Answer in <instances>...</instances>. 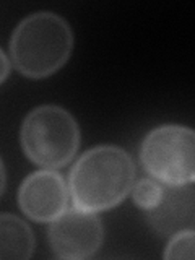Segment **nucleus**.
I'll return each mask as SVG.
<instances>
[{
	"mask_svg": "<svg viewBox=\"0 0 195 260\" xmlns=\"http://www.w3.org/2000/svg\"><path fill=\"white\" fill-rule=\"evenodd\" d=\"M132 158L117 146L103 145L86 151L70 173V195L75 208L104 211L127 197L134 185Z\"/></svg>",
	"mask_w": 195,
	"mask_h": 260,
	"instance_id": "nucleus-1",
	"label": "nucleus"
},
{
	"mask_svg": "<svg viewBox=\"0 0 195 260\" xmlns=\"http://www.w3.org/2000/svg\"><path fill=\"white\" fill-rule=\"evenodd\" d=\"M73 35L62 16L38 12L26 16L10 41V57L15 69L28 78H46L69 60Z\"/></svg>",
	"mask_w": 195,
	"mask_h": 260,
	"instance_id": "nucleus-2",
	"label": "nucleus"
},
{
	"mask_svg": "<svg viewBox=\"0 0 195 260\" xmlns=\"http://www.w3.org/2000/svg\"><path fill=\"white\" fill-rule=\"evenodd\" d=\"M21 146L26 156L39 166L49 169L65 166L80 146L78 124L60 106H39L23 122Z\"/></svg>",
	"mask_w": 195,
	"mask_h": 260,
	"instance_id": "nucleus-3",
	"label": "nucleus"
},
{
	"mask_svg": "<svg viewBox=\"0 0 195 260\" xmlns=\"http://www.w3.org/2000/svg\"><path fill=\"white\" fill-rule=\"evenodd\" d=\"M140 159L156 181L166 185L192 184L195 177V135L182 125H162L145 137Z\"/></svg>",
	"mask_w": 195,
	"mask_h": 260,
	"instance_id": "nucleus-4",
	"label": "nucleus"
},
{
	"mask_svg": "<svg viewBox=\"0 0 195 260\" xmlns=\"http://www.w3.org/2000/svg\"><path fill=\"white\" fill-rule=\"evenodd\" d=\"M104 238L103 224L91 211L63 210L49 228V244L55 257L81 260L96 254Z\"/></svg>",
	"mask_w": 195,
	"mask_h": 260,
	"instance_id": "nucleus-5",
	"label": "nucleus"
},
{
	"mask_svg": "<svg viewBox=\"0 0 195 260\" xmlns=\"http://www.w3.org/2000/svg\"><path fill=\"white\" fill-rule=\"evenodd\" d=\"M69 190L57 171H38L23 181L18 203L23 213L35 221H52L67 208Z\"/></svg>",
	"mask_w": 195,
	"mask_h": 260,
	"instance_id": "nucleus-6",
	"label": "nucleus"
},
{
	"mask_svg": "<svg viewBox=\"0 0 195 260\" xmlns=\"http://www.w3.org/2000/svg\"><path fill=\"white\" fill-rule=\"evenodd\" d=\"M193 185H168L162 190L161 202L146 211V219L161 236H173L179 231L192 230L195 195Z\"/></svg>",
	"mask_w": 195,
	"mask_h": 260,
	"instance_id": "nucleus-7",
	"label": "nucleus"
},
{
	"mask_svg": "<svg viewBox=\"0 0 195 260\" xmlns=\"http://www.w3.org/2000/svg\"><path fill=\"white\" fill-rule=\"evenodd\" d=\"M35 236L29 226L15 215H0V258H29Z\"/></svg>",
	"mask_w": 195,
	"mask_h": 260,
	"instance_id": "nucleus-8",
	"label": "nucleus"
},
{
	"mask_svg": "<svg viewBox=\"0 0 195 260\" xmlns=\"http://www.w3.org/2000/svg\"><path fill=\"white\" fill-rule=\"evenodd\" d=\"M162 190H165V187L159 182H156V179L145 177V179H140V181L134 185L132 197L138 207L145 211H148L161 202Z\"/></svg>",
	"mask_w": 195,
	"mask_h": 260,
	"instance_id": "nucleus-9",
	"label": "nucleus"
},
{
	"mask_svg": "<svg viewBox=\"0 0 195 260\" xmlns=\"http://www.w3.org/2000/svg\"><path fill=\"white\" fill-rule=\"evenodd\" d=\"M193 230H184L171 236L165 258H187L193 260Z\"/></svg>",
	"mask_w": 195,
	"mask_h": 260,
	"instance_id": "nucleus-10",
	"label": "nucleus"
},
{
	"mask_svg": "<svg viewBox=\"0 0 195 260\" xmlns=\"http://www.w3.org/2000/svg\"><path fill=\"white\" fill-rule=\"evenodd\" d=\"M10 73V62H8L7 55L4 54V51L0 49V83H4L5 78Z\"/></svg>",
	"mask_w": 195,
	"mask_h": 260,
	"instance_id": "nucleus-11",
	"label": "nucleus"
},
{
	"mask_svg": "<svg viewBox=\"0 0 195 260\" xmlns=\"http://www.w3.org/2000/svg\"><path fill=\"white\" fill-rule=\"evenodd\" d=\"M4 189H5V169L2 165V159H0V195H2Z\"/></svg>",
	"mask_w": 195,
	"mask_h": 260,
	"instance_id": "nucleus-12",
	"label": "nucleus"
}]
</instances>
